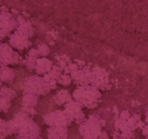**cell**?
<instances>
[{
  "instance_id": "21",
  "label": "cell",
  "mask_w": 148,
  "mask_h": 139,
  "mask_svg": "<svg viewBox=\"0 0 148 139\" xmlns=\"http://www.w3.org/2000/svg\"><path fill=\"white\" fill-rule=\"evenodd\" d=\"M80 67L79 66H78L77 64H76L75 62H71L69 65H68L67 66L65 67V69L64 70L63 72L64 74H66V75H71V73L75 71L78 70Z\"/></svg>"
},
{
  "instance_id": "20",
  "label": "cell",
  "mask_w": 148,
  "mask_h": 139,
  "mask_svg": "<svg viewBox=\"0 0 148 139\" xmlns=\"http://www.w3.org/2000/svg\"><path fill=\"white\" fill-rule=\"evenodd\" d=\"M72 82V77L70 75H66V74H62V76L59 78V79L58 80L57 83H58L61 84L63 86H67L69 85Z\"/></svg>"
},
{
  "instance_id": "13",
  "label": "cell",
  "mask_w": 148,
  "mask_h": 139,
  "mask_svg": "<svg viewBox=\"0 0 148 139\" xmlns=\"http://www.w3.org/2000/svg\"><path fill=\"white\" fill-rule=\"evenodd\" d=\"M25 58V65L27 70L30 71L35 70L36 60L40 58V55H39L37 49H34V48L30 49L27 54L26 55Z\"/></svg>"
},
{
  "instance_id": "14",
  "label": "cell",
  "mask_w": 148,
  "mask_h": 139,
  "mask_svg": "<svg viewBox=\"0 0 148 139\" xmlns=\"http://www.w3.org/2000/svg\"><path fill=\"white\" fill-rule=\"evenodd\" d=\"M38 102V96L33 94H25L22 100V107H36Z\"/></svg>"
},
{
  "instance_id": "11",
  "label": "cell",
  "mask_w": 148,
  "mask_h": 139,
  "mask_svg": "<svg viewBox=\"0 0 148 139\" xmlns=\"http://www.w3.org/2000/svg\"><path fill=\"white\" fill-rule=\"evenodd\" d=\"M68 127H49L47 128L49 139H67Z\"/></svg>"
},
{
  "instance_id": "25",
  "label": "cell",
  "mask_w": 148,
  "mask_h": 139,
  "mask_svg": "<svg viewBox=\"0 0 148 139\" xmlns=\"http://www.w3.org/2000/svg\"><path fill=\"white\" fill-rule=\"evenodd\" d=\"M113 137H114V139H125L124 138L120 136L119 130H116L115 131H114V135H113Z\"/></svg>"
},
{
  "instance_id": "27",
  "label": "cell",
  "mask_w": 148,
  "mask_h": 139,
  "mask_svg": "<svg viewBox=\"0 0 148 139\" xmlns=\"http://www.w3.org/2000/svg\"><path fill=\"white\" fill-rule=\"evenodd\" d=\"M143 133L144 136H145V137L148 139V125L145 126L143 129Z\"/></svg>"
},
{
  "instance_id": "23",
  "label": "cell",
  "mask_w": 148,
  "mask_h": 139,
  "mask_svg": "<svg viewBox=\"0 0 148 139\" xmlns=\"http://www.w3.org/2000/svg\"><path fill=\"white\" fill-rule=\"evenodd\" d=\"M22 111H23L31 117H34L37 114V111L34 107H22Z\"/></svg>"
},
{
  "instance_id": "9",
  "label": "cell",
  "mask_w": 148,
  "mask_h": 139,
  "mask_svg": "<svg viewBox=\"0 0 148 139\" xmlns=\"http://www.w3.org/2000/svg\"><path fill=\"white\" fill-rule=\"evenodd\" d=\"M10 43L13 47L18 50H25L32 46V42L30 40L21 36L16 31L10 36Z\"/></svg>"
},
{
  "instance_id": "16",
  "label": "cell",
  "mask_w": 148,
  "mask_h": 139,
  "mask_svg": "<svg viewBox=\"0 0 148 139\" xmlns=\"http://www.w3.org/2000/svg\"><path fill=\"white\" fill-rule=\"evenodd\" d=\"M63 73V70H62L60 67L58 66L57 65H53L52 69L51 70L49 71V73L47 74L51 78L58 81V80L59 79V78L62 76V75Z\"/></svg>"
},
{
  "instance_id": "4",
  "label": "cell",
  "mask_w": 148,
  "mask_h": 139,
  "mask_svg": "<svg viewBox=\"0 0 148 139\" xmlns=\"http://www.w3.org/2000/svg\"><path fill=\"white\" fill-rule=\"evenodd\" d=\"M24 94H30L39 96H46L52 91L44 77L40 75H32L25 81L23 86Z\"/></svg>"
},
{
  "instance_id": "26",
  "label": "cell",
  "mask_w": 148,
  "mask_h": 139,
  "mask_svg": "<svg viewBox=\"0 0 148 139\" xmlns=\"http://www.w3.org/2000/svg\"><path fill=\"white\" fill-rule=\"evenodd\" d=\"M75 62L76 64H77L78 66H79L80 67H83L85 66V62H83V61H82V60H79V59H75Z\"/></svg>"
},
{
  "instance_id": "8",
  "label": "cell",
  "mask_w": 148,
  "mask_h": 139,
  "mask_svg": "<svg viewBox=\"0 0 148 139\" xmlns=\"http://www.w3.org/2000/svg\"><path fill=\"white\" fill-rule=\"evenodd\" d=\"M92 73V67L86 65L78 70L71 73L72 82L77 86H85L90 85V78Z\"/></svg>"
},
{
  "instance_id": "5",
  "label": "cell",
  "mask_w": 148,
  "mask_h": 139,
  "mask_svg": "<svg viewBox=\"0 0 148 139\" xmlns=\"http://www.w3.org/2000/svg\"><path fill=\"white\" fill-rule=\"evenodd\" d=\"M45 124L49 127H68L74 122L72 117L64 110H54L43 116Z\"/></svg>"
},
{
  "instance_id": "10",
  "label": "cell",
  "mask_w": 148,
  "mask_h": 139,
  "mask_svg": "<svg viewBox=\"0 0 148 139\" xmlns=\"http://www.w3.org/2000/svg\"><path fill=\"white\" fill-rule=\"evenodd\" d=\"M53 62L46 57H40L36 60L35 71L38 75H44L49 73L53 66Z\"/></svg>"
},
{
  "instance_id": "19",
  "label": "cell",
  "mask_w": 148,
  "mask_h": 139,
  "mask_svg": "<svg viewBox=\"0 0 148 139\" xmlns=\"http://www.w3.org/2000/svg\"><path fill=\"white\" fill-rule=\"evenodd\" d=\"M37 50L38 52L40 57H46L50 54L51 49L46 43H40L38 45Z\"/></svg>"
},
{
  "instance_id": "18",
  "label": "cell",
  "mask_w": 148,
  "mask_h": 139,
  "mask_svg": "<svg viewBox=\"0 0 148 139\" xmlns=\"http://www.w3.org/2000/svg\"><path fill=\"white\" fill-rule=\"evenodd\" d=\"M0 94L1 95V96L5 97V98H8L10 100L14 99L17 96V94H16L15 91L12 89H10V88H7V87H3L1 88Z\"/></svg>"
},
{
  "instance_id": "28",
  "label": "cell",
  "mask_w": 148,
  "mask_h": 139,
  "mask_svg": "<svg viewBox=\"0 0 148 139\" xmlns=\"http://www.w3.org/2000/svg\"><path fill=\"white\" fill-rule=\"evenodd\" d=\"M37 139H43V138H42V137H39L38 138H37Z\"/></svg>"
},
{
  "instance_id": "12",
  "label": "cell",
  "mask_w": 148,
  "mask_h": 139,
  "mask_svg": "<svg viewBox=\"0 0 148 139\" xmlns=\"http://www.w3.org/2000/svg\"><path fill=\"white\" fill-rule=\"evenodd\" d=\"M73 100L72 95H71L69 91L66 89H62L57 92V94L53 96L54 103L58 106H64L69 101Z\"/></svg>"
},
{
  "instance_id": "15",
  "label": "cell",
  "mask_w": 148,
  "mask_h": 139,
  "mask_svg": "<svg viewBox=\"0 0 148 139\" xmlns=\"http://www.w3.org/2000/svg\"><path fill=\"white\" fill-rule=\"evenodd\" d=\"M1 79L3 82L10 83L14 81L15 78V72L12 69L7 67H3L1 68Z\"/></svg>"
},
{
  "instance_id": "17",
  "label": "cell",
  "mask_w": 148,
  "mask_h": 139,
  "mask_svg": "<svg viewBox=\"0 0 148 139\" xmlns=\"http://www.w3.org/2000/svg\"><path fill=\"white\" fill-rule=\"evenodd\" d=\"M56 59L57 60V65L60 67L63 70L68 65L72 62L71 61L70 57L66 54L57 55V56H56Z\"/></svg>"
},
{
  "instance_id": "1",
  "label": "cell",
  "mask_w": 148,
  "mask_h": 139,
  "mask_svg": "<svg viewBox=\"0 0 148 139\" xmlns=\"http://www.w3.org/2000/svg\"><path fill=\"white\" fill-rule=\"evenodd\" d=\"M8 124L12 133L16 135V139H37L40 137L39 126L23 111L17 113Z\"/></svg>"
},
{
  "instance_id": "6",
  "label": "cell",
  "mask_w": 148,
  "mask_h": 139,
  "mask_svg": "<svg viewBox=\"0 0 148 139\" xmlns=\"http://www.w3.org/2000/svg\"><path fill=\"white\" fill-rule=\"evenodd\" d=\"M90 85L100 91H108L111 89L110 73L105 69L99 66L92 68Z\"/></svg>"
},
{
  "instance_id": "7",
  "label": "cell",
  "mask_w": 148,
  "mask_h": 139,
  "mask_svg": "<svg viewBox=\"0 0 148 139\" xmlns=\"http://www.w3.org/2000/svg\"><path fill=\"white\" fill-rule=\"evenodd\" d=\"M64 108L65 111L72 117L74 122L77 125H80L87 119L85 117V113L82 110L83 109L82 106L75 100L73 99L72 101L65 104L64 106Z\"/></svg>"
},
{
  "instance_id": "22",
  "label": "cell",
  "mask_w": 148,
  "mask_h": 139,
  "mask_svg": "<svg viewBox=\"0 0 148 139\" xmlns=\"http://www.w3.org/2000/svg\"><path fill=\"white\" fill-rule=\"evenodd\" d=\"M43 77H44V78L46 79V82L49 83L51 89L54 90L57 88V84H58L57 81H55V80H53V79H52V78H51L48 75V74H45V75H43Z\"/></svg>"
},
{
  "instance_id": "2",
  "label": "cell",
  "mask_w": 148,
  "mask_h": 139,
  "mask_svg": "<svg viewBox=\"0 0 148 139\" xmlns=\"http://www.w3.org/2000/svg\"><path fill=\"white\" fill-rule=\"evenodd\" d=\"M102 96L101 91L91 85L78 86L72 93L74 100L88 109L97 108L102 101Z\"/></svg>"
},
{
  "instance_id": "3",
  "label": "cell",
  "mask_w": 148,
  "mask_h": 139,
  "mask_svg": "<svg viewBox=\"0 0 148 139\" xmlns=\"http://www.w3.org/2000/svg\"><path fill=\"white\" fill-rule=\"evenodd\" d=\"M106 125V120L100 115L90 114L88 118L79 125V132L84 139H98Z\"/></svg>"
},
{
  "instance_id": "24",
  "label": "cell",
  "mask_w": 148,
  "mask_h": 139,
  "mask_svg": "<svg viewBox=\"0 0 148 139\" xmlns=\"http://www.w3.org/2000/svg\"><path fill=\"white\" fill-rule=\"evenodd\" d=\"M98 139H109V136H108V134L107 133L106 131L102 130V132L100 134L99 138Z\"/></svg>"
}]
</instances>
